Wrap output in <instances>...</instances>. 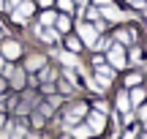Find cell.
<instances>
[{
  "mask_svg": "<svg viewBox=\"0 0 147 139\" xmlns=\"http://www.w3.org/2000/svg\"><path fill=\"white\" fill-rule=\"evenodd\" d=\"M98 11H101V14L106 16V19H112V22H115V19H123V16H125V14H123V11H117L115 5H109V3H106L104 8H98Z\"/></svg>",
  "mask_w": 147,
  "mask_h": 139,
  "instance_id": "obj_6",
  "label": "cell"
},
{
  "mask_svg": "<svg viewBox=\"0 0 147 139\" xmlns=\"http://www.w3.org/2000/svg\"><path fill=\"white\" fill-rule=\"evenodd\" d=\"M76 3H84V0H76Z\"/></svg>",
  "mask_w": 147,
  "mask_h": 139,
  "instance_id": "obj_31",
  "label": "cell"
},
{
  "mask_svg": "<svg viewBox=\"0 0 147 139\" xmlns=\"http://www.w3.org/2000/svg\"><path fill=\"white\" fill-rule=\"evenodd\" d=\"M142 139H147V136H142Z\"/></svg>",
  "mask_w": 147,
  "mask_h": 139,
  "instance_id": "obj_35",
  "label": "cell"
},
{
  "mask_svg": "<svg viewBox=\"0 0 147 139\" xmlns=\"http://www.w3.org/2000/svg\"><path fill=\"white\" fill-rule=\"evenodd\" d=\"M3 55H5L8 60L19 57V44H16V41H5V44H3Z\"/></svg>",
  "mask_w": 147,
  "mask_h": 139,
  "instance_id": "obj_7",
  "label": "cell"
},
{
  "mask_svg": "<svg viewBox=\"0 0 147 139\" xmlns=\"http://www.w3.org/2000/svg\"><path fill=\"white\" fill-rule=\"evenodd\" d=\"M112 76H115V74H112V68H106V65H98V71H95V82H98L101 87H106V85H109V82H112Z\"/></svg>",
  "mask_w": 147,
  "mask_h": 139,
  "instance_id": "obj_5",
  "label": "cell"
},
{
  "mask_svg": "<svg viewBox=\"0 0 147 139\" xmlns=\"http://www.w3.org/2000/svg\"><path fill=\"white\" fill-rule=\"evenodd\" d=\"M38 38H44V41H49V44H52V41H57V33H55V30H47V27H38Z\"/></svg>",
  "mask_w": 147,
  "mask_h": 139,
  "instance_id": "obj_9",
  "label": "cell"
},
{
  "mask_svg": "<svg viewBox=\"0 0 147 139\" xmlns=\"http://www.w3.org/2000/svg\"><path fill=\"white\" fill-rule=\"evenodd\" d=\"M90 134H93V131H90L87 126H76V128H74V136H76V139H87Z\"/></svg>",
  "mask_w": 147,
  "mask_h": 139,
  "instance_id": "obj_12",
  "label": "cell"
},
{
  "mask_svg": "<svg viewBox=\"0 0 147 139\" xmlns=\"http://www.w3.org/2000/svg\"><path fill=\"white\" fill-rule=\"evenodd\" d=\"M134 3H144V0H134Z\"/></svg>",
  "mask_w": 147,
  "mask_h": 139,
  "instance_id": "obj_29",
  "label": "cell"
},
{
  "mask_svg": "<svg viewBox=\"0 0 147 139\" xmlns=\"http://www.w3.org/2000/svg\"><path fill=\"white\" fill-rule=\"evenodd\" d=\"M44 65V57H30L27 60V68H41Z\"/></svg>",
  "mask_w": 147,
  "mask_h": 139,
  "instance_id": "obj_16",
  "label": "cell"
},
{
  "mask_svg": "<svg viewBox=\"0 0 147 139\" xmlns=\"http://www.w3.org/2000/svg\"><path fill=\"white\" fill-rule=\"evenodd\" d=\"M60 60H63L65 65H68V68H79V57H76V52H60Z\"/></svg>",
  "mask_w": 147,
  "mask_h": 139,
  "instance_id": "obj_8",
  "label": "cell"
},
{
  "mask_svg": "<svg viewBox=\"0 0 147 139\" xmlns=\"http://www.w3.org/2000/svg\"><path fill=\"white\" fill-rule=\"evenodd\" d=\"M109 63L115 65V68H123V65H125V55H123L120 44H112L109 47Z\"/></svg>",
  "mask_w": 147,
  "mask_h": 139,
  "instance_id": "obj_2",
  "label": "cell"
},
{
  "mask_svg": "<svg viewBox=\"0 0 147 139\" xmlns=\"http://www.w3.org/2000/svg\"><path fill=\"white\" fill-rule=\"evenodd\" d=\"M63 139H68V136H63Z\"/></svg>",
  "mask_w": 147,
  "mask_h": 139,
  "instance_id": "obj_34",
  "label": "cell"
},
{
  "mask_svg": "<svg viewBox=\"0 0 147 139\" xmlns=\"http://www.w3.org/2000/svg\"><path fill=\"white\" fill-rule=\"evenodd\" d=\"M38 3H41V5H49V3H52V0H38Z\"/></svg>",
  "mask_w": 147,
  "mask_h": 139,
  "instance_id": "obj_25",
  "label": "cell"
},
{
  "mask_svg": "<svg viewBox=\"0 0 147 139\" xmlns=\"http://www.w3.org/2000/svg\"><path fill=\"white\" fill-rule=\"evenodd\" d=\"M33 14V3H19V8L14 11V22L16 25H25V19Z\"/></svg>",
  "mask_w": 147,
  "mask_h": 139,
  "instance_id": "obj_4",
  "label": "cell"
},
{
  "mask_svg": "<svg viewBox=\"0 0 147 139\" xmlns=\"http://www.w3.org/2000/svg\"><path fill=\"white\" fill-rule=\"evenodd\" d=\"M55 25H57L60 30H68V27H71V19H68V16H60V19H55Z\"/></svg>",
  "mask_w": 147,
  "mask_h": 139,
  "instance_id": "obj_13",
  "label": "cell"
},
{
  "mask_svg": "<svg viewBox=\"0 0 147 139\" xmlns=\"http://www.w3.org/2000/svg\"><path fill=\"white\" fill-rule=\"evenodd\" d=\"M95 3H98V5H106V3H109V0H95Z\"/></svg>",
  "mask_w": 147,
  "mask_h": 139,
  "instance_id": "obj_26",
  "label": "cell"
},
{
  "mask_svg": "<svg viewBox=\"0 0 147 139\" xmlns=\"http://www.w3.org/2000/svg\"><path fill=\"white\" fill-rule=\"evenodd\" d=\"M125 82H128L131 87H136L139 82H142V74H128V76H125Z\"/></svg>",
  "mask_w": 147,
  "mask_h": 139,
  "instance_id": "obj_14",
  "label": "cell"
},
{
  "mask_svg": "<svg viewBox=\"0 0 147 139\" xmlns=\"http://www.w3.org/2000/svg\"><path fill=\"white\" fill-rule=\"evenodd\" d=\"M144 96H147V93H144V87H136V90L131 93V104H136V107H139V104L144 101Z\"/></svg>",
  "mask_w": 147,
  "mask_h": 139,
  "instance_id": "obj_11",
  "label": "cell"
},
{
  "mask_svg": "<svg viewBox=\"0 0 147 139\" xmlns=\"http://www.w3.org/2000/svg\"><path fill=\"white\" fill-rule=\"evenodd\" d=\"M71 5H74V0H60V8L63 11H71Z\"/></svg>",
  "mask_w": 147,
  "mask_h": 139,
  "instance_id": "obj_21",
  "label": "cell"
},
{
  "mask_svg": "<svg viewBox=\"0 0 147 139\" xmlns=\"http://www.w3.org/2000/svg\"><path fill=\"white\" fill-rule=\"evenodd\" d=\"M0 126H3V115H0Z\"/></svg>",
  "mask_w": 147,
  "mask_h": 139,
  "instance_id": "obj_28",
  "label": "cell"
},
{
  "mask_svg": "<svg viewBox=\"0 0 147 139\" xmlns=\"http://www.w3.org/2000/svg\"><path fill=\"white\" fill-rule=\"evenodd\" d=\"M79 38H82L87 47H95V41H98V30H95L93 25H79Z\"/></svg>",
  "mask_w": 147,
  "mask_h": 139,
  "instance_id": "obj_1",
  "label": "cell"
},
{
  "mask_svg": "<svg viewBox=\"0 0 147 139\" xmlns=\"http://www.w3.org/2000/svg\"><path fill=\"white\" fill-rule=\"evenodd\" d=\"M117 41H120V44H128V41H131V33H128V30H120V33H117Z\"/></svg>",
  "mask_w": 147,
  "mask_h": 139,
  "instance_id": "obj_18",
  "label": "cell"
},
{
  "mask_svg": "<svg viewBox=\"0 0 147 139\" xmlns=\"http://www.w3.org/2000/svg\"><path fill=\"white\" fill-rule=\"evenodd\" d=\"M117 109H120V112H128V109H131V98H128L125 93L117 96Z\"/></svg>",
  "mask_w": 147,
  "mask_h": 139,
  "instance_id": "obj_10",
  "label": "cell"
},
{
  "mask_svg": "<svg viewBox=\"0 0 147 139\" xmlns=\"http://www.w3.org/2000/svg\"><path fill=\"white\" fill-rule=\"evenodd\" d=\"M11 79H14V85H19V87H22V82H25V76H22V71H14V76H11Z\"/></svg>",
  "mask_w": 147,
  "mask_h": 139,
  "instance_id": "obj_19",
  "label": "cell"
},
{
  "mask_svg": "<svg viewBox=\"0 0 147 139\" xmlns=\"http://www.w3.org/2000/svg\"><path fill=\"white\" fill-rule=\"evenodd\" d=\"M123 139H134V134H125V136H123Z\"/></svg>",
  "mask_w": 147,
  "mask_h": 139,
  "instance_id": "obj_27",
  "label": "cell"
},
{
  "mask_svg": "<svg viewBox=\"0 0 147 139\" xmlns=\"http://www.w3.org/2000/svg\"><path fill=\"white\" fill-rule=\"evenodd\" d=\"M106 47H109V41H106V38H101V41H95L93 49H106Z\"/></svg>",
  "mask_w": 147,
  "mask_h": 139,
  "instance_id": "obj_20",
  "label": "cell"
},
{
  "mask_svg": "<svg viewBox=\"0 0 147 139\" xmlns=\"http://www.w3.org/2000/svg\"><path fill=\"white\" fill-rule=\"evenodd\" d=\"M104 126H106V120H104V115H101V112H93V115L87 117V128L93 131V134H101Z\"/></svg>",
  "mask_w": 147,
  "mask_h": 139,
  "instance_id": "obj_3",
  "label": "cell"
},
{
  "mask_svg": "<svg viewBox=\"0 0 147 139\" xmlns=\"http://www.w3.org/2000/svg\"><path fill=\"white\" fill-rule=\"evenodd\" d=\"M16 3H19V0H8V8H14V5H16Z\"/></svg>",
  "mask_w": 147,
  "mask_h": 139,
  "instance_id": "obj_24",
  "label": "cell"
},
{
  "mask_svg": "<svg viewBox=\"0 0 147 139\" xmlns=\"http://www.w3.org/2000/svg\"><path fill=\"white\" fill-rule=\"evenodd\" d=\"M3 5H5V3H3V0H0V8H3Z\"/></svg>",
  "mask_w": 147,
  "mask_h": 139,
  "instance_id": "obj_30",
  "label": "cell"
},
{
  "mask_svg": "<svg viewBox=\"0 0 147 139\" xmlns=\"http://www.w3.org/2000/svg\"><path fill=\"white\" fill-rule=\"evenodd\" d=\"M0 65H3V57H0Z\"/></svg>",
  "mask_w": 147,
  "mask_h": 139,
  "instance_id": "obj_32",
  "label": "cell"
},
{
  "mask_svg": "<svg viewBox=\"0 0 147 139\" xmlns=\"http://www.w3.org/2000/svg\"><path fill=\"white\" fill-rule=\"evenodd\" d=\"M68 49H71V52H79V49H82V41H79V38H68Z\"/></svg>",
  "mask_w": 147,
  "mask_h": 139,
  "instance_id": "obj_15",
  "label": "cell"
},
{
  "mask_svg": "<svg viewBox=\"0 0 147 139\" xmlns=\"http://www.w3.org/2000/svg\"><path fill=\"white\" fill-rule=\"evenodd\" d=\"M139 117H142V120H147V107H142V109H139Z\"/></svg>",
  "mask_w": 147,
  "mask_h": 139,
  "instance_id": "obj_23",
  "label": "cell"
},
{
  "mask_svg": "<svg viewBox=\"0 0 147 139\" xmlns=\"http://www.w3.org/2000/svg\"><path fill=\"white\" fill-rule=\"evenodd\" d=\"M98 14H101L98 8H90V11H87V16H90V19H98Z\"/></svg>",
  "mask_w": 147,
  "mask_h": 139,
  "instance_id": "obj_22",
  "label": "cell"
},
{
  "mask_svg": "<svg viewBox=\"0 0 147 139\" xmlns=\"http://www.w3.org/2000/svg\"><path fill=\"white\" fill-rule=\"evenodd\" d=\"M55 19H57V16H55L52 11H47V14L41 16V22H44V25H55Z\"/></svg>",
  "mask_w": 147,
  "mask_h": 139,
  "instance_id": "obj_17",
  "label": "cell"
},
{
  "mask_svg": "<svg viewBox=\"0 0 147 139\" xmlns=\"http://www.w3.org/2000/svg\"><path fill=\"white\" fill-rule=\"evenodd\" d=\"M144 128H147V120H144Z\"/></svg>",
  "mask_w": 147,
  "mask_h": 139,
  "instance_id": "obj_33",
  "label": "cell"
}]
</instances>
